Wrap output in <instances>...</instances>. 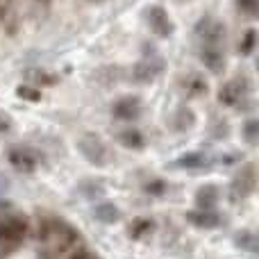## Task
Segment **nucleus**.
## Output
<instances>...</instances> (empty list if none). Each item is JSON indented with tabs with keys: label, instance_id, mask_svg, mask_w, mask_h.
<instances>
[{
	"label": "nucleus",
	"instance_id": "1",
	"mask_svg": "<svg viewBox=\"0 0 259 259\" xmlns=\"http://www.w3.org/2000/svg\"><path fill=\"white\" fill-rule=\"evenodd\" d=\"M39 237L44 239V243L55 246L57 252L68 250V248L75 246V241H77L75 230H73L71 225L62 223V221H48V223L44 225V230L39 232Z\"/></svg>",
	"mask_w": 259,
	"mask_h": 259
},
{
	"label": "nucleus",
	"instance_id": "2",
	"mask_svg": "<svg viewBox=\"0 0 259 259\" xmlns=\"http://www.w3.org/2000/svg\"><path fill=\"white\" fill-rule=\"evenodd\" d=\"M77 148H80V152L84 155V159L96 166H105L112 159L107 143H105L98 134H82L80 141H77Z\"/></svg>",
	"mask_w": 259,
	"mask_h": 259
},
{
	"label": "nucleus",
	"instance_id": "3",
	"mask_svg": "<svg viewBox=\"0 0 259 259\" xmlns=\"http://www.w3.org/2000/svg\"><path fill=\"white\" fill-rule=\"evenodd\" d=\"M196 34H198V39H200L202 46H223L225 25L221 21H216V18L207 16V18H202V21L198 23Z\"/></svg>",
	"mask_w": 259,
	"mask_h": 259
},
{
	"label": "nucleus",
	"instance_id": "4",
	"mask_svg": "<svg viewBox=\"0 0 259 259\" xmlns=\"http://www.w3.org/2000/svg\"><path fill=\"white\" fill-rule=\"evenodd\" d=\"M27 232V223L18 216H9V219L0 221V241L7 246H16Z\"/></svg>",
	"mask_w": 259,
	"mask_h": 259
},
{
	"label": "nucleus",
	"instance_id": "5",
	"mask_svg": "<svg viewBox=\"0 0 259 259\" xmlns=\"http://www.w3.org/2000/svg\"><path fill=\"white\" fill-rule=\"evenodd\" d=\"M146 18H148V25H150V30L155 32L157 36H168L170 32H173V21H170L168 14H166L164 9L159 7V5H152V7H148Z\"/></svg>",
	"mask_w": 259,
	"mask_h": 259
},
{
	"label": "nucleus",
	"instance_id": "6",
	"mask_svg": "<svg viewBox=\"0 0 259 259\" xmlns=\"http://www.w3.org/2000/svg\"><path fill=\"white\" fill-rule=\"evenodd\" d=\"M234 198H246L255 191V166H246L232 182Z\"/></svg>",
	"mask_w": 259,
	"mask_h": 259
},
{
	"label": "nucleus",
	"instance_id": "7",
	"mask_svg": "<svg viewBox=\"0 0 259 259\" xmlns=\"http://www.w3.org/2000/svg\"><path fill=\"white\" fill-rule=\"evenodd\" d=\"M7 159H9V164H12L16 170H21V173H32V170L36 168L34 155L27 152V150H23V148H12L9 155H7Z\"/></svg>",
	"mask_w": 259,
	"mask_h": 259
},
{
	"label": "nucleus",
	"instance_id": "8",
	"mask_svg": "<svg viewBox=\"0 0 259 259\" xmlns=\"http://www.w3.org/2000/svg\"><path fill=\"white\" fill-rule=\"evenodd\" d=\"M200 59L211 73H221L225 68V57L221 46H202L200 48Z\"/></svg>",
	"mask_w": 259,
	"mask_h": 259
},
{
	"label": "nucleus",
	"instance_id": "9",
	"mask_svg": "<svg viewBox=\"0 0 259 259\" xmlns=\"http://www.w3.org/2000/svg\"><path fill=\"white\" fill-rule=\"evenodd\" d=\"M246 96V84H243V80H230L228 84L221 89V94H219V100L223 105H237L239 100Z\"/></svg>",
	"mask_w": 259,
	"mask_h": 259
},
{
	"label": "nucleus",
	"instance_id": "10",
	"mask_svg": "<svg viewBox=\"0 0 259 259\" xmlns=\"http://www.w3.org/2000/svg\"><path fill=\"white\" fill-rule=\"evenodd\" d=\"M141 114V103L139 98H121L116 105H114V116L118 121H132Z\"/></svg>",
	"mask_w": 259,
	"mask_h": 259
},
{
	"label": "nucleus",
	"instance_id": "11",
	"mask_svg": "<svg viewBox=\"0 0 259 259\" xmlns=\"http://www.w3.org/2000/svg\"><path fill=\"white\" fill-rule=\"evenodd\" d=\"M159 64L157 62H139L137 66H134L132 75L137 82H152L157 75H159Z\"/></svg>",
	"mask_w": 259,
	"mask_h": 259
},
{
	"label": "nucleus",
	"instance_id": "12",
	"mask_svg": "<svg viewBox=\"0 0 259 259\" xmlns=\"http://www.w3.org/2000/svg\"><path fill=\"white\" fill-rule=\"evenodd\" d=\"M209 157L205 155V152H187V155H182L178 161H175V166H180V168H205V166H209Z\"/></svg>",
	"mask_w": 259,
	"mask_h": 259
},
{
	"label": "nucleus",
	"instance_id": "13",
	"mask_svg": "<svg viewBox=\"0 0 259 259\" xmlns=\"http://www.w3.org/2000/svg\"><path fill=\"white\" fill-rule=\"evenodd\" d=\"M216 200H219V191H216V187H202L200 191L196 193L198 209H214Z\"/></svg>",
	"mask_w": 259,
	"mask_h": 259
},
{
	"label": "nucleus",
	"instance_id": "14",
	"mask_svg": "<svg viewBox=\"0 0 259 259\" xmlns=\"http://www.w3.org/2000/svg\"><path fill=\"white\" fill-rule=\"evenodd\" d=\"M94 216L98 221H103V223H116V221L121 219V211H118L116 205H112V202H103V205H98L94 209Z\"/></svg>",
	"mask_w": 259,
	"mask_h": 259
},
{
	"label": "nucleus",
	"instance_id": "15",
	"mask_svg": "<svg viewBox=\"0 0 259 259\" xmlns=\"http://www.w3.org/2000/svg\"><path fill=\"white\" fill-rule=\"evenodd\" d=\"M189 221L200 225V228H216L221 223V219L211 209H200L198 214H189Z\"/></svg>",
	"mask_w": 259,
	"mask_h": 259
},
{
	"label": "nucleus",
	"instance_id": "16",
	"mask_svg": "<svg viewBox=\"0 0 259 259\" xmlns=\"http://www.w3.org/2000/svg\"><path fill=\"white\" fill-rule=\"evenodd\" d=\"M118 141H121L125 148H141L143 146V137H141V132H137V130H125V132H121Z\"/></svg>",
	"mask_w": 259,
	"mask_h": 259
},
{
	"label": "nucleus",
	"instance_id": "17",
	"mask_svg": "<svg viewBox=\"0 0 259 259\" xmlns=\"http://www.w3.org/2000/svg\"><path fill=\"white\" fill-rule=\"evenodd\" d=\"M14 18V0H0V25L9 27Z\"/></svg>",
	"mask_w": 259,
	"mask_h": 259
},
{
	"label": "nucleus",
	"instance_id": "18",
	"mask_svg": "<svg viewBox=\"0 0 259 259\" xmlns=\"http://www.w3.org/2000/svg\"><path fill=\"white\" fill-rule=\"evenodd\" d=\"M152 230V221H148V219H137L132 223V230H130V234H132L134 239H139V237H143V234H148Z\"/></svg>",
	"mask_w": 259,
	"mask_h": 259
},
{
	"label": "nucleus",
	"instance_id": "19",
	"mask_svg": "<svg viewBox=\"0 0 259 259\" xmlns=\"http://www.w3.org/2000/svg\"><path fill=\"white\" fill-rule=\"evenodd\" d=\"M16 94L21 96V98H25V100H30V103H36V100L41 98V94L34 89V87H27V84H23V87H18L16 89Z\"/></svg>",
	"mask_w": 259,
	"mask_h": 259
},
{
	"label": "nucleus",
	"instance_id": "20",
	"mask_svg": "<svg viewBox=\"0 0 259 259\" xmlns=\"http://www.w3.org/2000/svg\"><path fill=\"white\" fill-rule=\"evenodd\" d=\"M27 77H30V80H41V84H55V82H57V77L46 71H30Z\"/></svg>",
	"mask_w": 259,
	"mask_h": 259
},
{
	"label": "nucleus",
	"instance_id": "21",
	"mask_svg": "<svg viewBox=\"0 0 259 259\" xmlns=\"http://www.w3.org/2000/svg\"><path fill=\"white\" fill-rule=\"evenodd\" d=\"M237 5H239V9H241L243 14H248V16H255L257 7H259L257 0H237Z\"/></svg>",
	"mask_w": 259,
	"mask_h": 259
},
{
	"label": "nucleus",
	"instance_id": "22",
	"mask_svg": "<svg viewBox=\"0 0 259 259\" xmlns=\"http://www.w3.org/2000/svg\"><path fill=\"white\" fill-rule=\"evenodd\" d=\"M252 48H255V32H246V39H243V44L239 46V53H243V55H250L252 53Z\"/></svg>",
	"mask_w": 259,
	"mask_h": 259
},
{
	"label": "nucleus",
	"instance_id": "23",
	"mask_svg": "<svg viewBox=\"0 0 259 259\" xmlns=\"http://www.w3.org/2000/svg\"><path fill=\"white\" fill-rule=\"evenodd\" d=\"M187 89H193V91H198V94H202V91H207V84L198 75H193L191 82H187Z\"/></svg>",
	"mask_w": 259,
	"mask_h": 259
},
{
	"label": "nucleus",
	"instance_id": "24",
	"mask_svg": "<svg viewBox=\"0 0 259 259\" xmlns=\"http://www.w3.org/2000/svg\"><path fill=\"white\" fill-rule=\"evenodd\" d=\"M237 241L239 243H241V246L243 248H248V250H255V246H257V241H255V237H252V234H241V237H239L237 239Z\"/></svg>",
	"mask_w": 259,
	"mask_h": 259
},
{
	"label": "nucleus",
	"instance_id": "25",
	"mask_svg": "<svg viewBox=\"0 0 259 259\" xmlns=\"http://www.w3.org/2000/svg\"><path fill=\"white\" fill-rule=\"evenodd\" d=\"M246 139H248L250 143L257 141V121H250V123L246 125Z\"/></svg>",
	"mask_w": 259,
	"mask_h": 259
},
{
	"label": "nucleus",
	"instance_id": "26",
	"mask_svg": "<svg viewBox=\"0 0 259 259\" xmlns=\"http://www.w3.org/2000/svg\"><path fill=\"white\" fill-rule=\"evenodd\" d=\"M71 259H96L94 255H91V252H87V250H77L75 255H73Z\"/></svg>",
	"mask_w": 259,
	"mask_h": 259
},
{
	"label": "nucleus",
	"instance_id": "27",
	"mask_svg": "<svg viewBox=\"0 0 259 259\" xmlns=\"http://www.w3.org/2000/svg\"><path fill=\"white\" fill-rule=\"evenodd\" d=\"M7 130H9V118L0 114V132H7Z\"/></svg>",
	"mask_w": 259,
	"mask_h": 259
},
{
	"label": "nucleus",
	"instance_id": "28",
	"mask_svg": "<svg viewBox=\"0 0 259 259\" xmlns=\"http://www.w3.org/2000/svg\"><path fill=\"white\" fill-rule=\"evenodd\" d=\"M39 3H44V5H46V3H50V0H39Z\"/></svg>",
	"mask_w": 259,
	"mask_h": 259
},
{
	"label": "nucleus",
	"instance_id": "29",
	"mask_svg": "<svg viewBox=\"0 0 259 259\" xmlns=\"http://www.w3.org/2000/svg\"><path fill=\"white\" fill-rule=\"evenodd\" d=\"M180 3H184V0H180Z\"/></svg>",
	"mask_w": 259,
	"mask_h": 259
}]
</instances>
